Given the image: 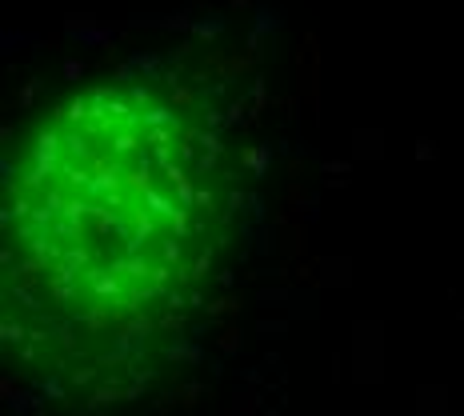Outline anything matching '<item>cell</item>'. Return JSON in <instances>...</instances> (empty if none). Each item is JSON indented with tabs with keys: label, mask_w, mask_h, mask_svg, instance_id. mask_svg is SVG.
<instances>
[{
	"label": "cell",
	"mask_w": 464,
	"mask_h": 416,
	"mask_svg": "<svg viewBox=\"0 0 464 416\" xmlns=\"http://www.w3.org/2000/svg\"><path fill=\"white\" fill-rule=\"evenodd\" d=\"M221 144L152 84H96L36 128L8 180L13 272L56 312L128 320L208 256Z\"/></svg>",
	"instance_id": "6da1fadb"
}]
</instances>
